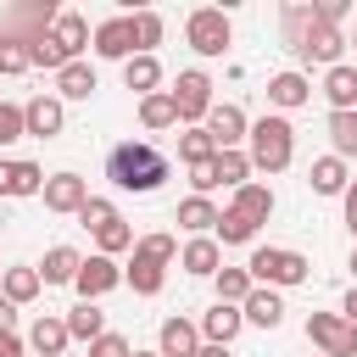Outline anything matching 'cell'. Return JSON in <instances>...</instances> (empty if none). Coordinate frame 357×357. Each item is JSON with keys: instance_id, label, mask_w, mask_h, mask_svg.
I'll return each instance as SVG.
<instances>
[{"instance_id": "1", "label": "cell", "mask_w": 357, "mask_h": 357, "mask_svg": "<svg viewBox=\"0 0 357 357\" xmlns=\"http://www.w3.org/2000/svg\"><path fill=\"white\" fill-rule=\"evenodd\" d=\"M106 178H112L117 190L151 195V190H162V178H167V156H162L151 139H123V145H112V156H106Z\"/></svg>"}, {"instance_id": "2", "label": "cell", "mask_w": 357, "mask_h": 357, "mask_svg": "<svg viewBox=\"0 0 357 357\" xmlns=\"http://www.w3.org/2000/svg\"><path fill=\"white\" fill-rule=\"evenodd\" d=\"M245 139H251L245 156H251V167H262V173H284L290 156H296V128H290L284 117H262V123H251Z\"/></svg>"}, {"instance_id": "3", "label": "cell", "mask_w": 357, "mask_h": 357, "mask_svg": "<svg viewBox=\"0 0 357 357\" xmlns=\"http://www.w3.org/2000/svg\"><path fill=\"white\" fill-rule=\"evenodd\" d=\"M173 257H178L173 234H145V240H134V262H128L123 279H128L139 296H156V290H162V273H167Z\"/></svg>"}, {"instance_id": "4", "label": "cell", "mask_w": 357, "mask_h": 357, "mask_svg": "<svg viewBox=\"0 0 357 357\" xmlns=\"http://www.w3.org/2000/svg\"><path fill=\"white\" fill-rule=\"evenodd\" d=\"M307 268H312V262H307L301 251H284V245H262V251H251V262H245L251 284H262V290H273V284H301Z\"/></svg>"}, {"instance_id": "5", "label": "cell", "mask_w": 357, "mask_h": 357, "mask_svg": "<svg viewBox=\"0 0 357 357\" xmlns=\"http://www.w3.org/2000/svg\"><path fill=\"white\" fill-rule=\"evenodd\" d=\"M307 340H312L324 357H357V329H351L340 312H312V318H307Z\"/></svg>"}, {"instance_id": "6", "label": "cell", "mask_w": 357, "mask_h": 357, "mask_svg": "<svg viewBox=\"0 0 357 357\" xmlns=\"http://www.w3.org/2000/svg\"><path fill=\"white\" fill-rule=\"evenodd\" d=\"M167 95H173L178 123H190V128H195V123L212 112V78H206V73H195V67H190V73H178V84H173Z\"/></svg>"}, {"instance_id": "7", "label": "cell", "mask_w": 357, "mask_h": 357, "mask_svg": "<svg viewBox=\"0 0 357 357\" xmlns=\"http://www.w3.org/2000/svg\"><path fill=\"white\" fill-rule=\"evenodd\" d=\"M184 33H190V45H195L201 56H223V50H229V17H223V11H212V6L190 11Z\"/></svg>"}, {"instance_id": "8", "label": "cell", "mask_w": 357, "mask_h": 357, "mask_svg": "<svg viewBox=\"0 0 357 357\" xmlns=\"http://www.w3.org/2000/svg\"><path fill=\"white\" fill-rule=\"evenodd\" d=\"M340 50H346V39H340V28L335 22H318V11H312V28H307V39H301V61H329V67H340Z\"/></svg>"}, {"instance_id": "9", "label": "cell", "mask_w": 357, "mask_h": 357, "mask_svg": "<svg viewBox=\"0 0 357 357\" xmlns=\"http://www.w3.org/2000/svg\"><path fill=\"white\" fill-rule=\"evenodd\" d=\"M73 284H78V296H84V301H95V296H106V290H117V284H123V268H117L112 257H84Z\"/></svg>"}, {"instance_id": "10", "label": "cell", "mask_w": 357, "mask_h": 357, "mask_svg": "<svg viewBox=\"0 0 357 357\" xmlns=\"http://www.w3.org/2000/svg\"><path fill=\"white\" fill-rule=\"evenodd\" d=\"M61 123H67V112H61V100H56V95H33V100L22 106V128H28L33 139H56V134H61Z\"/></svg>"}, {"instance_id": "11", "label": "cell", "mask_w": 357, "mask_h": 357, "mask_svg": "<svg viewBox=\"0 0 357 357\" xmlns=\"http://www.w3.org/2000/svg\"><path fill=\"white\" fill-rule=\"evenodd\" d=\"M95 50L106 56V61H128L139 45H134V17H112V22H100L95 28Z\"/></svg>"}, {"instance_id": "12", "label": "cell", "mask_w": 357, "mask_h": 357, "mask_svg": "<svg viewBox=\"0 0 357 357\" xmlns=\"http://www.w3.org/2000/svg\"><path fill=\"white\" fill-rule=\"evenodd\" d=\"M206 134H212L218 151H234V145L245 139V112H240V106H212V112H206Z\"/></svg>"}, {"instance_id": "13", "label": "cell", "mask_w": 357, "mask_h": 357, "mask_svg": "<svg viewBox=\"0 0 357 357\" xmlns=\"http://www.w3.org/2000/svg\"><path fill=\"white\" fill-rule=\"evenodd\" d=\"M39 195H45V206H50V212H78V206L89 201V190H84V178H78V173H56V178H45V190H39Z\"/></svg>"}, {"instance_id": "14", "label": "cell", "mask_w": 357, "mask_h": 357, "mask_svg": "<svg viewBox=\"0 0 357 357\" xmlns=\"http://www.w3.org/2000/svg\"><path fill=\"white\" fill-rule=\"evenodd\" d=\"M195 351H201V329L184 318H167L156 335V357H195Z\"/></svg>"}, {"instance_id": "15", "label": "cell", "mask_w": 357, "mask_h": 357, "mask_svg": "<svg viewBox=\"0 0 357 357\" xmlns=\"http://www.w3.org/2000/svg\"><path fill=\"white\" fill-rule=\"evenodd\" d=\"M50 45H56L67 61H78V50L89 45V22H84L78 11H61V17H56V28H50Z\"/></svg>"}, {"instance_id": "16", "label": "cell", "mask_w": 357, "mask_h": 357, "mask_svg": "<svg viewBox=\"0 0 357 357\" xmlns=\"http://www.w3.org/2000/svg\"><path fill=\"white\" fill-rule=\"evenodd\" d=\"M229 212H240L245 223H257V229H262V223H268V212H273V190H268V184H251V178H245V184L234 190V206H229Z\"/></svg>"}, {"instance_id": "17", "label": "cell", "mask_w": 357, "mask_h": 357, "mask_svg": "<svg viewBox=\"0 0 357 357\" xmlns=\"http://www.w3.org/2000/svg\"><path fill=\"white\" fill-rule=\"evenodd\" d=\"M78 262H84V257H78L73 245H50L45 262H39V284H73V279H78Z\"/></svg>"}, {"instance_id": "18", "label": "cell", "mask_w": 357, "mask_h": 357, "mask_svg": "<svg viewBox=\"0 0 357 357\" xmlns=\"http://www.w3.org/2000/svg\"><path fill=\"white\" fill-rule=\"evenodd\" d=\"M240 324H245V318H240V307L218 301V307H212V312L201 318V335H206V346H229V340L240 335Z\"/></svg>"}, {"instance_id": "19", "label": "cell", "mask_w": 357, "mask_h": 357, "mask_svg": "<svg viewBox=\"0 0 357 357\" xmlns=\"http://www.w3.org/2000/svg\"><path fill=\"white\" fill-rule=\"evenodd\" d=\"M56 89H61V100H89L100 84H95V67H89V61H67V67L56 73Z\"/></svg>"}, {"instance_id": "20", "label": "cell", "mask_w": 357, "mask_h": 357, "mask_svg": "<svg viewBox=\"0 0 357 357\" xmlns=\"http://www.w3.org/2000/svg\"><path fill=\"white\" fill-rule=\"evenodd\" d=\"M240 318H251V324H262V329H279V318H284L279 290H251V296L240 301Z\"/></svg>"}, {"instance_id": "21", "label": "cell", "mask_w": 357, "mask_h": 357, "mask_svg": "<svg viewBox=\"0 0 357 357\" xmlns=\"http://www.w3.org/2000/svg\"><path fill=\"white\" fill-rule=\"evenodd\" d=\"M307 184H312V195H346V162L340 156H318Z\"/></svg>"}, {"instance_id": "22", "label": "cell", "mask_w": 357, "mask_h": 357, "mask_svg": "<svg viewBox=\"0 0 357 357\" xmlns=\"http://www.w3.org/2000/svg\"><path fill=\"white\" fill-rule=\"evenodd\" d=\"M100 335H106V312L95 301H78L67 312V340H100Z\"/></svg>"}, {"instance_id": "23", "label": "cell", "mask_w": 357, "mask_h": 357, "mask_svg": "<svg viewBox=\"0 0 357 357\" xmlns=\"http://www.w3.org/2000/svg\"><path fill=\"white\" fill-rule=\"evenodd\" d=\"M123 84L139 89V95H156V84H162V61H156V56H128V61H123Z\"/></svg>"}, {"instance_id": "24", "label": "cell", "mask_w": 357, "mask_h": 357, "mask_svg": "<svg viewBox=\"0 0 357 357\" xmlns=\"http://www.w3.org/2000/svg\"><path fill=\"white\" fill-rule=\"evenodd\" d=\"M307 95H312V84H307L301 73H279V78L268 84V100H273L279 112H296V106H301Z\"/></svg>"}, {"instance_id": "25", "label": "cell", "mask_w": 357, "mask_h": 357, "mask_svg": "<svg viewBox=\"0 0 357 357\" xmlns=\"http://www.w3.org/2000/svg\"><path fill=\"white\" fill-rule=\"evenodd\" d=\"M28 340H33L39 357H67V318H39Z\"/></svg>"}, {"instance_id": "26", "label": "cell", "mask_w": 357, "mask_h": 357, "mask_svg": "<svg viewBox=\"0 0 357 357\" xmlns=\"http://www.w3.org/2000/svg\"><path fill=\"white\" fill-rule=\"evenodd\" d=\"M324 95L335 100V112H351L357 106V67H329V78H324Z\"/></svg>"}, {"instance_id": "27", "label": "cell", "mask_w": 357, "mask_h": 357, "mask_svg": "<svg viewBox=\"0 0 357 357\" xmlns=\"http://www.w3.org/2000/svg\"><path fill=\"white\" fill-rule=\"evenodd\" d=\"M178 223L190 234H206V229H218V206L206 195H190V201H178Z\"/></svg>"}, {"instance_id": "28", "label": "cell", "mask_w": 357, "mask_h": 357, "mask_svg": "<svg viewBox=\"0 0 357 357\" xmlns=\"http://www.w3.org/2000/svg\"><path fill=\"white\" fill-rule=\"evenodd\" d=\"M190 273H218V262H223V251H218V240H206V234H195L190 245H184V257H178Z\"/></svg>"}, {"instance_id": "29", "label": "cell", "mask_w": 357, "mask_h": 357, "mask_svg": "<svg viewBox=\"0 0 357 357\" xmlns=\"http://www.w3.org/2000/svg\"><path fill=\"white\" fill-rule=\"evenodd\" d=\"M139 123H145V128H173V123H178V112H173V95H167V89L145 95V100H139Z\"/></svg>"}, {"instance_id": "30", "label": "cell", "mask_w": 357, "mask_h": 357, "mask_svg": "<svg viewBox=\"0 0 357 357\" xmlns=\"http://www.w3.org/2000/svg\"><path fill=\"white\" fill-rule=\"evenodd\" d=\"M212 173H218V184L240 190L245 173H251V156H245V151H218V156H212Z\"/></svg>"}, {"instance_id": "31", "label": "cell", "mask_w": 357, "mask_h": 357, "mask_svg": "<svg viewBox=\"0 0 357 357\" xmlns=\"http://www.w3.org/2000/svg\"><path fill=\"white\" fill-rule=\"evenodd\" d=\"M178 156H184L190 167H201V162H212V156H218V145H212V134H206V128H184V134H178Z\"/></svg>"}, {"instance_id": "32", "label": "cell", "mask_w": 357, "mask_h": 357, "mask_svg": "<svg viewBox=\"0 0 357 357\" xmlns=\"http://www.w3.org/2000/svg\"><path fill=\"white\" fill-rule=\"evenodd\" d=\"M251 290H257V284H251V273H245V268H218V301L240 307Z\"/></svg>"}, {"instance_id": "33", "label": "cell", "mask_w": 357, "mask_h": 357, "mask_svg": "<svg viewBox=\"0 0 357 357\" xmlns=\"http://www.w3.org/2000/svg\"><path fill=\"white\" fill-rule=\"evenodd\" d=\"M329 139H335V156H357V112H335L329 117Z\"/></svg>"}, {"instance_id": "34", "label": "cell", "mask_w": 357, "mask_h": 357, "mask_svg": "<svg viewBox=\"0 0 357 357\" xmlns=\"http://www.w3.org/2000/svg\"><path fill=\"white\" fill-rule=\"evenodd\" d=\"M39 296V268H6V301H33Z\"/></svg>"}, {"instance_id": "35", "label": "cell", "mask_w": 357, "mask_h": 357, "mask_svg": "<svg viewBox=\"0 0 357 357\" xmlns=\"http://www.w3.org/2000/svg\"><path fill=\"white\" fill-rule=\"evenodd\" d=\"M28 67H33L28 39H22V33H6V39H0V73H28Z\"/></svg>"}, {"instance_id": "36", "label": "cell", "mask_w": 357, "mask_h": 357, "mask_svg": "<svg viewBox=\"0 0 357 357\" xmlns=\"http://www.w3.org/2000/svg\"><path fill=\"white\" fill-rule=\"evenodd\" d=\"M78 223H84V229H95V234H100V229H106V223H117V206H112V201H106V195H89V201H84V206H78Z\"/></svg>"}, {"instance_id": "37", "label": "cell", "mask_w": 357, "mask_h": 357, "mask_svg": "<svg viewBox=\"0 0 357 357\" xmlns=\"http://www.w3.org/2000/svg\"><path fill=\"white\" fill-rule=\"evenodd\" d=\"M39 190H45V173L33 162H11V190L6 195H39Z\"/></svg>"}, {"instance_id": "38", "label": "cell", "mask_w": 357, "mask_h": 357, "mask_svg": "<svg viewBox=\"0 0 357 357\" xmlns=\"http://www.w3.org/2000/svg\"><path fill=\"white\" fill-rule=\"evenodd\" d=\"M251 234H257V223H245L240 212H218V240L223 245H245Z\"/></svg>"}, {"instance_id": "39", "label": "cell", "mask_w": 357, "mask_h": 357, "mask_svg": "<svg viewBox=\"0 0 357 357\" xmlns=\"http://www.w3.org/2000/svg\"><path fill=\"white\" fill-rule=\"evenodd\" d=\"M156 39H162V17H156V11H139V17H134V45H139V56H151Z\"/></svg>"}, {"instance_id": "40", "label": "cell", "mask_w": 357, "mask_h": 357, "mask_svg": "<svg viewBox=\"0 0 357 357\" xmlns=\"http://www.w3.org/2000/svg\"><path fill=\"white\" fill-rule=\"evenodd\" d=\"M95 240H100V257H112V251H128V245H134V229H128V223L117 218V223H106V229H100Z\"/></svg>"}, {"instance_id": "41", "label": "cell", "mask_w": 357, "mask_h": 357, "mask_svg": "<svg viewBox=\"0 0 357 357\" xmlns=\"http://www.w3.org/2000/svg\"><path fill=\"white\" fill-rule=\"evenodd\" d=\"M307 28H312V6H290V11H284V33H290V45H296V50H301Z\"/></svg>"}, {"instance_id": "42", "label": "cell", "mask_w": 357, "mask_h": 357, "mask_svg": "<svg viewBox=\"0 0 357 357\" xmlns=\"http://www.w3.org/2000/svg\"><path fill=\"white\" fill-rule=\"evenodd\" d=\"M28 128H22V106H11V100H0V145H11V139H22Z\"/></svg>"}, {"instance_id": "43", "label": "cell", "mask_w": 357, "mask_h": 357, "mask_svg": "<svg viewBox=\"0 0 357 357\" xmlns=\"http://www.w3.org/2000/svg\"><path fill=\"white\" fill-rule=\"evenodd\" d=\"M89 357H134V351L123 335H100V340H89Z\"/></svg>"}, {"instance_id": "44", "label": "cell", "mask_w": 357, "mask_h": 357, "mask_svg": "<svg viewBox=\"0 0 357 357\" xmlns=\"http://www.w3.org/2000/svg\"><path fill=\"white\" fill-rule=\"evenodd\" d=\"M190 184H195V195H206V190H218V173H212V162H201V167H190Z\"/></svg>"}, {"instance_id": "45", "label": "cell", "mask_w": 357, "mask_h": 357, "mask_svg": "<svg viewBox=\"0 0 357 357\" xmlns=\"http://www.w3.org/2000/svg\"><path fill=\"white\" fill-rule=\"evenodd\" d=\"M11 324H17V307L0 296V335H11Z\"/></svg>"}, {"instance_id": "46", "label": "cell", "mask_w": 357, "mask_h": 357, "mask_svg": "<svg viewBox=\"0 0 357 357\" xmlns=\"http://www.w3.org/2000/svg\"><path fill=\"white\" fill-rule=\"evenodd\" d=\"M0 357H22V340L17 335H0Z\"/></svg>"}, {"instance_id": "47", "label": "cell", "mask_w": 357, "mask_h": 357, "mask_svg": "<svg viewBox=\"0 0 357 357\" xmlns=\"http://www.w3.org/2000/svg\"><path fill=\"white\" fill-rule=\"evenodd\" d=\"M340 318H346V324H351V329H357V290H351V296H346V307H340Z\"/></svg>"}, {"instance_id": "48", "label": "cell", "mask_w": 357, "mask_h": 357, "mask_svg": "<svg viewBox=\"0 0 357 357\" xmlns=\"http://www.w3.org/2000/svg\"><path fill=\"white\" fill-rule=\"evenodd\" d=\"M346 223H351V234H357V190H346Z\"/></svg>"}, {"instance_id": "49", "label": "cell", "mask_w": 357, "mask_h": 357, "mask_svg": "<svg viewBox=\"0 0 357 357\" xmlns=\"http://www.w3.org/2000/svg\"><path fill=\"white\" fill-rule=\"evenodd\" d=\"M195 357H229V346H206V340H201V351H195Z\"/></svg>"}, {"instance_id": "50", "label": "cell", "mask_w": 357, "mask_h": 357, "mask_svg": "<svg viewBox=\"0 0 357 357\" xmlns=\"http://www.w3.org/2000/svg\"><path fill=\"white\" fill-rule=\"evenodd\" d=\"M11 190V162H0V195Z\"/></svg>"}, {"instance_id": "51", "label": "cell", "mask_w": 357, "mask_h": 357, "mask_svg": "<svg viewBox=\"0 0 357 357\" xmlns=\"http://www.w3.org/2000/svg\"><path fill=\"white\" fill-rule=\"evenodd\" d=\"M351 273H357V251H351Z\"/></svg>"}, {"instance_id": "52", "label": "cell", "mask_w": 357, "mask_h": 357, "mask_svg": "<svg viewBox=\"0 0 357 357\" xmlns=\"http://www.w3.org/2000/svg\"><path fill=\"white\" fill-rule=\"evenodd\" d=\"M134 357H156V351H134Z\"/></svg>"}, {"instance_id": "53", "label": "cell", "mask_w": 357, "mask_h": 357, "mask_svg": "<svg viewBox=\"0 0 357 357\" xmlns=\"http://www.w3.org/2000/svg\"><path fill=\"white\" fill-rule=\"evenodd\" d=\"M351 45H357V33H351Z\"/></svg>"}, {"instance_id": "54", "label": "cell", "mask_w": 357, "mask_h": 357, "mask_svg": "<svg viewBox=\"0 0 357 357\" xmlns=\"http://www.w3.org/2000/svg\"><path fill=\"white\" fill-rule=\"evenodd\" d=\"M351 190H357V184H351Z\"/></svg>"}]
</instances>
